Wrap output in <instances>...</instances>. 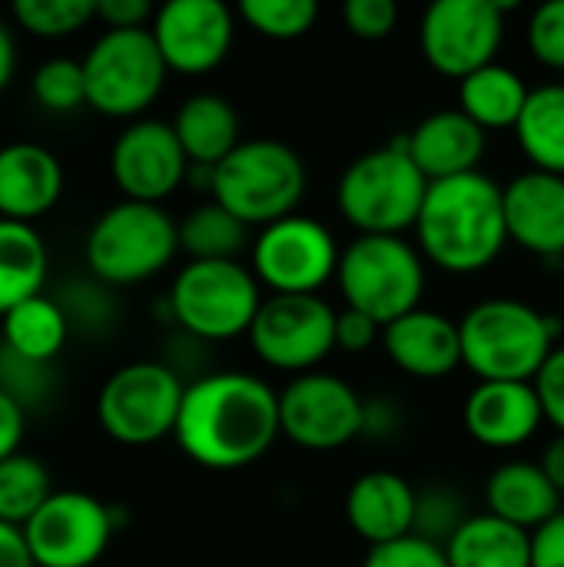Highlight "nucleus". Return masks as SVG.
Here are the masks:
<instances>
[{"label":"nucleus","instance_id":"obj_34","mask_svg":"<svg viewBox=\"0 0 564 567\" xmlns=\"http://www.w3.org/2000/svg\"><path fill=\"white\" fill-rule=\"evenodd\" d=\"M30 93L33 103L47 113H76L86 106V76H83V60L70 56H50L43 60L33 76H30Z\"/></svg>","mask_w":564,"mask_h":567},{"label":"nucleus","instance_id":"obj_14","mask_svg":"<svg viewBox=\"0 0 564 567\" xmlns=\"http://www.w3.org/2000/svg\"><path fill=\"white\" fill-rule=\"evenodd\" d=\"M505 37V17L489 0H429L419 20V50L425 63L449 80H462L495 63Z\"/></svg>","mask_w":564,"mask_h":567},{"label":"nucleus","instance_id":"obj_11","mask_svg":"<svg viewBox=\"0 0 564 567\" xmlns=\"http://www.w3.org/2000/svg\"><path fill=\"white\" fill-rule=\"evenodd\" d=\"M339 243L329 226L293 213L263 226L249 246V269L269 296H322L339 272Z\"/></svg>","mask_w":564,"mask_h":567},{"label":"nucleus","instance_id":"obj_30","mask_svg":"<svg viewBox=\"0 0 564 567\" xmlns=\"http://www.w3.org/2000/svg\"><path fill=\"white\" fill-rule=\"evenodd\" d=\"M515 140L532 169L564 176V86L545 83L529 93V103L515 123Z\"/></svg>","mask_w":564,"mask_h":567},{"label":"nucleus","instance_id":"obj_42","mask_svg":"<svg viewBox=\"0 0 564 567\" xmlns=\"http://www.w3.org/2000/svg\"><path fill=\"white\" fill-rule=\"evenodd\" d=\"M535 392H539V402H542V412H545V422L564 432V346L558 342L555 352L545 359V365L539 369V375L532 379Z\"/></svg>","mask_w":564,"mask_h":567},{"label":"nucleus","instance_id":"obj_37","mask_svg":"<svg viewBox=\"0 0 564 567\" xmlns=\"http://www.w3.org/2000/svg\"><path fill=\"white\" fill-rule=\"evenodd\" d=\"M53 362H33L17 355L0 342V389L23 409L33 412L37 405H47L53 395Z\"/></svg>","mask_w":564,"mask_h":567},{"label":"nucleus","instance_id":"obj_23","mask_svg":"<svg viewBox=\"0 0 564 567\" xmlns=\"http://www.w3.org/2000/svg\"><path fill=\"white\" fill-rule=\"evenodd\" d=\"M63 196L60 159L30 140L0 146V216L33 223Z\"/></svg>","mask_w":564,"mask_h":567},{"label":"nucleus","instance_id":"obj_18","mask_svg":"<svg viewBox=\"0 0 564 567\" xmlns=\"http://www.w3.org/2000/svg\"><path fill=\"white\" fill-rule=\"evenodd\" d=\"M462 425L475 445L512 452L539 435L545 412L532 382H479L462 405Z\"/></svg>","mask_w":564,"mask_h":567},{"label":"nucleus","instance_id":"obj_28","mask_svg":"<svg viewBox=\"0 0 564 567\" xmlns=\"http://www.w3.org/2000/svg\"><path fill=\"white\" fill-rule=\"evenodd\" d=\"M50 256L33 223L0 216V316L43 292Z\"/></svg>","mask_w":564,"mask_h":567},{"label":"nucleus","instance_id":"obj_26","mask_svg":"<svg viewBox=\"0 0 564 567\" xmlns=\"http://www.w3.org/2000/svg\"><path fill=\"white\" fill-rule=\"evenodd\" d=\"M449 567H532V532L495 518L492 512L469 515L445 542Z\"/></svg>","mask_w":564,"mask_h":567},{"label":"nucleus","instance_id":"obj_4","mask_svg":"<svg viewBox=\"0 0 564 567\" xmlns=\"http://www.w3.org/2000/svg\"><path fill=\"white\" fill-rule=\"evenodd\" d=\"M425 193V173L416 166L406 143L396 140L356 156L342 169L336 206L359 236H406L419 223Z\"/></svg>","mask_w":564,"mask_h":567},{"label":"nucleus","instance_id":"obj_5","mask_svg":"<svg viewBox=\"0 0 564 567\" xmlns=\"http://www.w3.org/2000/svg\"><path fill=\"white\" fill-rule=\"evenodd\" d=\"M180 252V223L160 203L120 199L90 226L83 256L90 276L110 289L160 276Z\"/></svg>","mask_w":564,"mask_h":567},{"label":"nucleus","instance_id":"obj_13","mask_svg":"<svg viewBox=\"0 0 564 567\" xmlns=\"http://www.w3.org/2000/svg\"><path fill=\"white\" fill-rule=\"evenodd\" d=\"M366 399L332 372H302L279 392V432L306 452H339L362 439Z\"/></svg>","mask_w":564,"mask_h":567},{"label":"nucleus","instance_id":"obj_51","mask_svg":"<svg viewBox=\"0 0 564 567\" xmlns=\"http://www.w3.org/2000/svg\"><path fill=\"white\" fill-rule=\"evenodd\" d=\"M489 3H492V7H495V10H499L502 17H509V13H515V10H519V7H522L525 0H489Z\"/></svg>","mask_w":564,"mask_h":567},{"label":"nucleus","instance_id":"obj_21","mask_svg":"<svg viewBox=\"0 0 564 567\" xmlns=\"http://www.w3.org/2000/svg\"><path fill=\"white\" fill-rule=\"evenodd\" d=\"M416 498L409 478L389 468H372L359 475L346 492V525L369 548L399 542L416 528Z\"/></svg>","mask_w":564,"mask_h":567},{"label":"nucleus","instance_id":"obj_15","mask_svg":"<svg viewBox=\"0 0 564 567\" xmlns=\"http://www.w3.org/2000/svg\"><path fill=\"white\" fill-rule=\"evenodd\" d=\"M37 567H93L113 542V512L86 492H53L23 525Z\"/></svg>","mask_w":564,"mask_h":567},{"label":"nucleus","instance_id":"obj_32","mask_svg":"<svg viewBox=\"0 0 564 567\" xmlns=\"http://www.w3.org/2000/svg\"><path fill=\"white\" fill-rule=\"evenodd\" d=\"M53 492V478L40 458L13 452L0 462V522L23 528Z\"/></svg>","mask_w":564,"mask_h":567},{"label":"nucleus","instance_id":"obj_20","mask_svg":"<svg viewBox=\"0 0 564 567\" xmlns=\"http://www.w3.org/2000/svg\"><path fill=\"white\" fill-rule=\"evenodd\" d=\"M382 352L399 372L432 382L462 365V332L455 319L419 306L382 326Z\"/></svg>","mask_w":564,"mask_h":567},{"label":"nucleus","instance_id":"obj_31","mask_svg":"<svg viewBox=\"0 0 564 567\" xmlns=\"http://www.w3.org/2000/svg\"><path fill=\"white\" fill-rule=\"evenodd\" d=\"M249 229L223 203L209 199L180 219V252L189 259H239L249 243Z\"/></svg>","mask_w":564,"mask_h":567},{"label":"nucleus","instance_id":"obj_12","mask_svg":"<svg viewBox=\"0 0 564 567\" xmlns=\"http://www.w3.org/2000/svg\"><path fill=\"white\" fill-rule=\"evenodd\" d=\"M336 316L322 296H266L246 339L276 372H316L336 352Z\"/></svg>","mask_w":564,"mask_h":567},{"label":"nucleus","instance_id":"obj_49","mask_svg":"<svg viewBox=\"0 0 564 567\" xmlns=\"http://www.w3.org/2000/svg\"><path fill=\"white\" fill-rule=\"evenodd\" d=\"M542 468H545V475L555 482V488L564 495V432H558V435L545 445V452H542Z\"/></svg>","mask_w":564,"mask_h":567},{"label":"nucleus","instance_id":"obj_39","mask_svg":"<svg viewBox=\"0 0 564 567\" xmlns=\"http://www.w3.org/2000/svg\"><path fill=\"white\" fill-rule=\"evenodd\" d=\"M532 56L545 70H564V0H542L525 27Z\"/></svg>","mask_w":564,"mask_h":567},{"label":"nucleus","instance_id":"obj_6","mask_svg":"<svg viewBox=\"0 0 564 567\" xmlns=\"http://www.w3.org/2000/svg\"><path fill=\"white\" fill-rule=\"evenodd\" d=\"M309 173L302 156L279 140H243L223 163L213 166L209 196L236 213L246 226H269L299 213Z\"/></svg>","mask_w":564,"mask_h":567},{"label":"nucleus","instance_id":"obj_50","mask_svg":"<svg viewBox=\"0 0 564 567\" xmlns=\"http://www.w3.org/2000/svg\"><path fill=\"white\" fill-rule=\"evenodd\" d=\"M13 70H17V47H13V37H10V30L0 23V93L10 86V80H13Z\"/></svg>","mask_w":564,"mask_h":567},{"label":"nucleus","instance_id":"obj_19","mask_svg":"<svg viewBox=\"0 0 564 567\" xmlns=\"http://www.w3.org/2000/svg\"><path fill=\"white\" fill-rule=\"evenodd\" d=\"M509 243L539 256H564V176L545 169H525L505 186Z\"/></svg>","mask_w":564,"mask_h":567},{"label":"nucleus","instance_id":"obj_36","mask_svg":"<svg viewBox=\"0 0 564 567\" xmlns=\"http://www.w3.org/2000/svg\"><path fill=\"white\" fill-rule=\"evenodd\" d=\"M472 512L465 508V498L452 485H429L416 498V528L412 535L429 538L445 548V542L465 525Z\"/></svg>","mask_w":564,"mask_h":567},{"label":"nucleus","instance_id":"obj_43","mask_svg":"<svg viewBox=\"0 0 564 567\" xmlns=\"http://www.w3.org/2000/svg\"><path fill=\"white\" fill-rule=\"evenodd\" d=\"M372 346H382V322H376L372 316H366V312H359L352 306L339 309V316H336V349L362 355Z\"/></svg>","mask_w":564,"mask_h":567},{"label":"nucleus","instance_id":"obj_40","mask_svg":"<svg viewBox=\"0 0 564 567\" xmlns=\"http://www.w3.org/2000/svg\"><path fill=\"white\" fill-rule=\"evenodd\" d=\"M362 567H449V558L442 545L419 535H406L399 542L369 548Z\"/></svg>","mask_w":564,"mask_h":567},{"label":"nucleus","instance_id":"obj_25","mask_svg":"<svg viewBox=\"0 0 564 567\" xmlns=\"http://www.w3.org/2000/svg\"><path fill=\"white\" fill-rule=\"evenodd\" d=\"M176 140L189 163L216 166L223 163L243 140H239V113L219 93H193L173 116Z\"/></svg>","mask_w":564,"mask_h":567},{"label":"nucleus","instance_id":"obj_22","mask_svg":"<svg viewBox=\"0 0 564 567\" xmlns=\"http://www.w3.org/2000/svg\"><path fill=\"white\" fill-rule=\"evenodd\" d=\"M409 156L429 183L475 173L489 150V133L462 110H439L402 136Z\"/></svg>","mask_w":564,"mask_h":567},{"label":"nucleus","instance_id":"obj_38","mask_svg":"<svg viewBox=\"0 0 564 567\" xmlns=\"http://www.w3.org/2000/svg\"><path fill=\"white\" fill-rule=\"evenodd\" d=\"M53 299H57L60 309L66 312L70 329H80V332H96V329H103V326L110 322V316H113L110 286L100 282L96 276L66 282Z\"/></svg>","mask_w":564,"mask_h":567},{"label":"nucleus","instance_id":"obj_46","mask_svg":"<svg viewBox=\"0 0 564 567\" xmlns=\"http://www.w3.org/2000/svg\"><path fill=\"white\" fill-rule=\"evenodd\" d=\"M532 567H564V508L532 532Z\"/></svg>","mask_w":564,"mask_h":567},{"label":"nucleus","instance_id":"obj_47","mask_svg":"<svg viewBox=\"0 0 564 567\" xmlns=\"http://www.w3.org/2000/svg\"><path fill=\"white\" fill-rule=\"evenodd\" d=\"M23 432H27V412L0 389V462L20 452Z\"/></svg>","mask_w":564,"mask_h":567},{"label":"nucleus","instance_id":"obj_24","mask_svg":"<svg viewBox=\"0 0 564 567\" xmlns=\"http://www.w3.org/2000/svg\"><path fill=\"white\" fill-rule=\"evenodd\" d=\"M562 498L542 462H505L485 482V512L525 532L552 522L562 512Z\"/></svg>","mask_w":564,"mask_h":567},{"label":"nucleus","instance_id":"obj_29","mask_svg":"<svg viewBox=\"0 0 564 567\" xmlns=\"http://www.w3.org/2000/svg\"><path fill=\"white\" fill-rule=\"evenodd\" d=\"M70 332L73 329L66 322V312L60 309L53 296H43V292L33 299H23L20 306L0 316L3 346L33 362H53L63 352Z\"/></svg>","mask_w":564,"mask_h":567},{"label":"nucleus","instance_id":"obj_33","mask_svg":"<svg viewBox=\"0 0 564 567\" xmlns=\"http://www.w3.org/2000/svg\"><path fill=\"white\" fill-rule=\"evenodd\" d=\"M322 0H236V17L266 40H299L319 20Z\"/></svg>","mask_w":564,"mask_h":567},{"label":"nucleus","instance_id":"obj_8","mask_svg":"<svg viewBox=\"0 0 564 567\" xmlns=\"http://www.w3.org/2000/svg\"><path fill=\"white\" fill-rule=\"evenodd\" d=\"M346 306L389 326L422 306L425 256L406 236H356L336 272Z\"/></svg>","mask_w":564,"mask_h":567},{"label":"nucleus","instance_id":"obj_17","mask_svg":"<svg viewBox=\"0 0 564 567\" xmlns=\"http://www.w3.org/2000/svg\"><path fill=\"white\" fill-rule=\"evenodd\" d=\"M110 176L123 199L166 203L189 176V159L176 140L173 123L140 116L133 120L110 150Z\"/></svg>","mask_w":564,"mask_h":567},{"label":"nucleus","instance_id":"obj_27","mask_svg":"<svg viewBox=\"0 0 564 567\" xmlns=\"http://www.w3.org/2000/svg\"><path fill=\"white\" fill-rule=\"evenodd\" d=\"M532 86L519 70L505 63H485L475 73L459 80V110L472 116L485 133L489 130H515Z\"/></svg>","mask_w":564,"mask_h":567},{"label":"nucleus","instance_id":"obj_45","mask_svg":"<svg viewBox=\"0 0 564 567\" xmlns=\"http://www.w3.org/2000/svg\"><path fill=\"white\" fill-rule=\"evenodd\" d=\"M406 415H402V405L389 395H376V399H366L362 405V439H372V442H389L399 435Z\"/></svg>","mask_w":564,"mask_h":567},{"label":"nucleus","instance_id":"obj_48","mask_svg":"<svg viewBox=\"0 0 564 567\" xmlns=\"http://www.w3.org/2000/svg\"><path fill=\"white\" fill-rule=\"evenodd\" d=\"M0 567H37L23 528L7 522H0Z\"/></svg>","mask_w":564,"mask_h":567},{"label":"nucleus","instance_id":"obj_7","mask_svg":"<svg viewBox=\"0 0 564 567\" xmlns=\"http://www.w3.org/2000/svg\"><path fill=\"white\" fill-rule=\"evenodd\" d=\"M266 289L239 259H189L170 286L176 326L199 342L249 336Z\"/></svg>","mask_w":564,"mask_h":567},{"label":"nucleus","instance_id":"obj_44","mask_svg":"<svg viewBox=\"0 0 564 567\" xmlns=\"http://www.w3.org/2000/svg\"><path fill=\"white\" fill-rule=\"evenodd\" d=\"M156 7V0H96V20L106 30H146Z\"/></svg>","mask_w":564,"mask_h":567},{"label":"nucleus","instance_id":"obj_35","mask_svg":"<svg viewBox=\"0 0 564 567\" xmlns=\"http://www.w3.org/2000/svg\"><path fill=\"white\" fill-rule=\"evenodd\" d=\"M17 23L43 40H60L96 20V0H10Z\"/></svg>","mask_w":564,"mask_h":567},{"label":"nucleus","instance_id":"obj_41","mask_svg":"<svg viewBox=\"0 0 564 567\" xmlns=\"http://www.w3.org/2000/svg\"><path fill=\"white\" fill-rule=\"evenodd\" d=\"M342 23L359 40H386L399 27V0H342Z\"/></svg>","mask_w":564,"mask_h":567},{"label":"nucleus","instance_id":"obj_10","mask_svg":"<svg viewBox=\"0 0 564 567\" xmlns=\"http://www.w3.org/2000/svg\"><path fill=\"white\" fill-rule=\"evenodd\" d=\"M183 395L186 382L166 362H130L103 382L96 395V419L116 445L146 449L173 439Z\"/></svg>","mask_w":564,"mask_h":567},{"label":"nucleus","instance_id":"obj_16","mask_svg":"<svg viewBox=\"0 0 564 567\" xmlns=\"http://www.w3.org/2000/svg\"><path fill=\"white\" fill-rule=\"evenodd\" d=\"M150 33L170 73H213L233 50L236 10L226 0H163Z\"/></svg>","mask_w":564,"mask_h":567},{"label":"nucleus","instance_id":"obj_1","mask_svg":"<svg viewBox=\"0 0 564 567\" xmlns=\"http://www.w3.org/2000/svg\"><path fill=\"white\" fill-rule=\"evenodd\" d=\"M173 439L199 468H249L283 439L279 392L253 372L199 375L186 382Z\"/></svg>","mask_w":564,"mask_h":567},{"label":"nucleus","instance_id":"obj_3","mask_svg":"<svg viewBox=\"0 0 564 567\" xmlns=\"http://www.w3.org/2000/svg\"><path fill=\"white\" fill-rule=\"evenodd\" d=\"M462 365L479 382H532L558 346V319L525 299H482L462 319Z\"/></svg>","mask_w":564,"mask_h":567},{"label":"nucleus","instance_id":"obj_2","mask_svg":"<svg viewBox=\"0 0 564 567\" xmlns=\"http://www.w3.org/2000/svg\"><path fill=\"white\" fill-rule=\"evenodd\" d=\"M412 233L429 266L452 276L482 272L509 246L505 186L482 169L435 179Z\"/></svg>","mask_w":564,"mask_h":567},{"label":"nucleus","instance_id":"obj_9","mask_svg":"<svg viewBox=\"0 0 564 567\" xmlns=\"http://www.w3.org/2000/svg\"><path fill=\"white\" fill-rule=\"evenodd\" d=\"M166 60L146 30H103L83 56L86 106L110 120H140L166 86Z\"/></svg>","mask_w":564,"mask_h":567}]
</instances>
